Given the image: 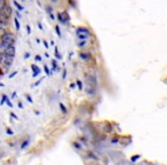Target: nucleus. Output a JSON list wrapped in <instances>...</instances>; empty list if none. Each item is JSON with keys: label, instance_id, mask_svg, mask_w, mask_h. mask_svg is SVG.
I'll return each mask as SVG.
<instances>
[{"label": "nucleus", "instance_id": "f257e3e1", "mask_svg": "<svg viewBox=\"0 0 167 165\" xmlns=\"http://www.w3.org/2000/svg\"><path fill=\"white\" fill-rule=\"evenodd\" d=\"M0 42L4 44L6 46H14L15 44V37L11 32H6L0 37Z\"/></svg>", "mask_w": 167, "mask_h": 165}, {"label": "nucleus", "instance_id": "f03ea898", "mask_svg": "<svg viewBox=\"0 0 167 165\" xmlns=\"http://www.w3.org/2000/svg\"><path fill=\"white\" fill-rule=\"evenodd\" d=\"M13 63V57H9V56H6L4 54H0V64L1 67L5 68L6 70L11 66Z\"/></svg>", "mask_w": 167, "mask_h": 165}, {"label": "nucleus", "instance_id": "20e7f679", "mask_svg": "<svg viewBox=\"0 0 167 165\" xmlns=\"http://www.w3.org/2000/svg\"><path fill=\"white\" fill-rule=\"evenodd\" d=\"M81 57H83V59H85V60H87V61H88L89 59H90V55H89L88 53H83V54H81Z\"/></svg>", "mask_w": 167, "mask_h": 165}, {"label": "nucleus", "instance_id": "7ed1b4c3", "mask_svg": "<svg viewBox=\"0 0 167 165\" xmlns=\"http://www.w3.org/2000/svg\"><path fill=\"white\" fill-rule=\"evenodd\" d=\"M77 36L80 40H85L86 39H88L89 37H90V33H89L88 29H86V28H79L77 29Z\"/></svg>", "mask_w": 167, "mask_h": 165}]
</instances>
